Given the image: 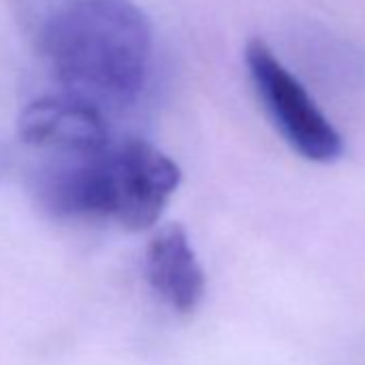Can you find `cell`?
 Returning <instances> with one entry per match:
<instances>
[{"instance_id":"3957f363","label":"cell","mask_w":365,"mask_h":365,"mask_svg":"<svg viewBox=\"0 0 365 365\" xmlns=\"http://www.w3.org/2000/svg\"><path fill=\"white\" fill-rule=\"evenodd\" d=\"M245 63L252 84L284 140L309 161H335L344 150L341 135L275 52L254 39L247 43Z\"/></svg>"},{"instance_id":"7a4b0ae2","label":"cell","mask_w":365,"mask_h":365,"mask_svg":"<svg viewBox=\"0 0 365 365\" xmlns=\"http://www.w3.org/2000/svg\"><path fill=\"white\" fill-rule=\"evenodd\" d=\"M178 185L180 170L165 153L125 138L91 155L56 159L46 170L41 196L61 217L138 232L157 224Z\"/></svg>"},{"instance_id":"5b68a950","label":"cell","mask_w":365,"mask_h":365,"mask_svg":"<svg viewBox=\"0 0 365 365\" xmlns=\"http://www.w3.org/2000/svg\"><path fill=\"white\" fill-rule=\"evenodd\" d=\"M146 279L178 314H192L205 297L207 277L178 224L161 228L146 247Z\"/></svg>"},{"instance_id":"277c9868","label":"cell","mask_w":365,"mask_h":365,"mask_svg":"<svg viewBox=\"0 0 365 365\" xmlns=\"http://www.w3.org/2000/svg\"><path fill=\"white\" fill-rule=\"evenodd\" d=\"M18 133L26 146L54 161L91 155L112 142L103 110L73 93L31 101L20 114Z\"/></svg>"},{"instance_id":"6da1fadb","label":"cell","mask_w":365,"mask_h":365,"mask_svg":"<svg viewBox=\"0 0 365 365\" xmlns=\"http://www.w3.org/2000/svg\"><path fill=\"white\" fill-rule=\"evenodd\" d=\"M41 54L67 93L127 106L148 78L150 22L131 0H69L46 22Z\"/></svg>"}]
</instances>
